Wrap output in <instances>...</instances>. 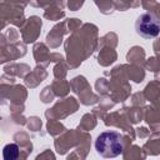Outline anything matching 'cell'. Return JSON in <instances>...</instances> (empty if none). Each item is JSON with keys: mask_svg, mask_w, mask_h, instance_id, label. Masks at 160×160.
Wrapping results in <instances>:
<instances>
[{"mask_svg": "<svg viewBox=\"0 0 160 160\" xmlns=\"http://www.w3.org/2000/svg\"><path fill=\"white\" fill-rule=\"evenodd\" d=\"M96 152L106 159L116 158L122 152V136L116 131H104L95 140Z\"/></svg>", "mask_w": 160, "mask_h": 160, "instance_id": "obj_1", "label": "cell"}, {"mask_svg": "<svg viewBox=\"0 0 160 160\" xmlns=\"http://www.w3.org/2000/svg\"><path fill=\"white\" fill-rule=\"evenodd\" d=\"M136 32L144 39H152L160 32V21L151 12H144L135 21Z\"/></svg>", "mask_w": 160, "mask_h": 160, "instance_id": "obj_2", "label": "cell"}, {"mask_svg": "<svg viewBox=\"0 0 160 160\" xmlns=\"http://www.w3.org/2000/svg\"><path fill=\"white\" fill-rule=\"evenodd\" d=\"M19 155V148L15 144H9L2 150L4 160H15Z\"/></svg>", "mask_w": 160, "mask_h": 160, "instance_id": "obj_3", "label": "cell"}]
</instances>
